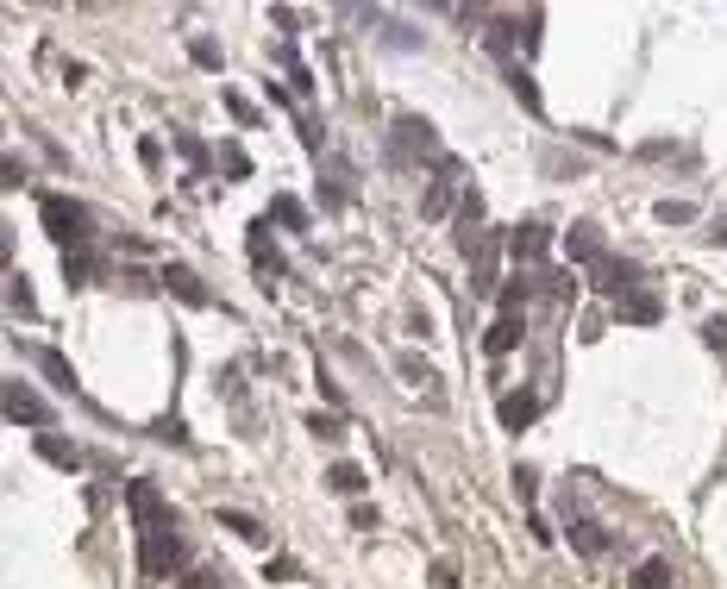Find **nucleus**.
Wrapping results in <instances>:
<instances>
[{"instance_id":"28","label":"nucleus","mask_w":727,"mask_h":589,"mask_svg":"<svg viewBox=\"0 0 727 589\" xmlns=\"http://www.w3.org/2000/svg\"><path fill=\"white\" fill-rule=\"evenodd\" d=\"M395 364H402V376H408V383H433V370H427V364H420V358H414V351H402V358H395Z\"/></svg>"},{"instance_id":"18","label":"nucleus","mask_w":727,"mask_h":589,"mask_svg":"<svg viewBox=\"0 0 727 589\" xmlns=\"http://www.w3.org/2000/svg\"><path fill=\"white\" fill-rule=\"evenodd\" d=\"M32 364H38L44 376H51V383H57V389H69V395H76V370H69V364H63V351H32Z\"/></svg>"},{"instance_id":"34","label":"nucleus","mask_w":727,"mask_h":589,"mask_svg":"<svg viewBox=\"0 0 727 589\" xmlns=\"http://www.w3.org/2000/svg\"><path fill=\"white\" fill-rule=\"evenodd\" d=\"M226 107H232V120H245V126L257 120V107H251V101H239V94H226Z\"/></svg>"},{"instance_id":"6","label":"nucleus","mask_w":727,"mask_h":589,"mask_svg":"<svg viewBox=\"0 0 727 589\" xmlns=\"http://www.w3.org/2000/svg\"><path fill=\"white\" fill-rule=\"evenodd\" d=\"M508 251H514V264H539V257L552 251V226H539V220H527V226H514V239H508Z\"/></svg>"},{"instance_id":"16","label":"nucleus","mask_w":727,"mask_h":589,"mask_svg":"<svg viewBox=\"0 0 727 589\" xmlns=\"http://www.w3.org/2000/svg\"><path fill=\"white\" fill-rule=\"evenodd\" d=\"M326 483H333V489H339V496H364V489H370V477H364V470H358V464H351V458H339L333 470H326Z\"/></svg>"},{"instance_id":"32","label":"nucleus","mask_w":727,"mask_h":589,"mask_svg":"<svg viewBox=\"0 0 727 589\" xmlns=\"http://www.w3.org/2000/svg\"><path fill=\"white\" fill-rule=\"evenodd\" d=\"M702 339H709V345H715V351H727V314H715V320H709V326H702Z\"/></svg>"},{"instance_id":"20","label":"nucleus","mask_w":727,"mask_h":589,"mask_svg":"<svg viewBox=\"0 0 727 589\" xmlns=\"http://www.w3.org/2000/svg\"><path fill=\"white\" fill-rule=\"evenodd\" d=\"M633 589H671V558H646L633 571Z\"/></svg>"},{"instance_id":"4","label":"nucleus","mask_w":727,"mask_h":589,"mask_svg":"<svg viewBox=\"0 0 727 589\" xmlns=\"http://www.w3.org/2000/svg\"><path fill=\"white\" fill-rule=\"evenodd\" d=\"M452 176H458V163L452 157H439V176L427 182V195H420V214H427V220H445V214H452Z\"/></svg>"},{"instance_id":"22","label":"nucleus","mask_w":727,"mask_h":589,"mask_svg":"<svg viewBox=\"0 0 727 589\" xmlns=\"http://www.w3.org/2000/svg\"><path fill=\"white\" fill-rule=\"evenodd\" d=\"M508 88H514V101H521L527 113H539V88H533V76H527L521 63H508Z\"/></svg>"},{"instance_id":"26","label":"nucleus","mask_w":727,"mask_h":589,"mask_svg":"<svg viewBox=\"0 0 727 589\" xmlns=\"http://www.w3.org/2000/svg\"><path fill=\"white\" fill-rule=\"evenodd\" d=\"M176 151H182V157H189V163H195V170H207V145H201V138H195V132H176Z\"/></svg>"},{"instance_id":"30","label":"nucleus","mask_w":727,"mask_h":589,"mask_svg":"<svg viewBox=\"0 0 727 589\" xmlns=\"http://www.w3.org/2000/svg\"><path fill=\"white\" fill-rule=\"evenodd\" d=\"M308 433H320V439H339L345 427H339V414H308Z\"/></svg>"},{"instance_id":"3","label":"nucleus","mask_w":727,"mask_h":589,"mask_svg":"<svg viewBox=\"0 0 727 589\" xmlns=\"http://www.w3.org/2000/svg\"><path fill=\"white\" fill-rule=\"evenodd\" d=\"M7 420L13 427H51V402H44V395L32 389V383H7Z\"/></svg>"},{"instance_id":"35","label":"nucleus","mask_w":727,"mask_h":589,"mask_svg":"<svg viewBox=\"0 0 727 589\" xmlns=\"http://www.w3.org/2000/svg\"><path fill=\"white\" fill-rule=\"evenodd\" d=\"M351 527L370 533V527H377V508H364V502H358V508H351Z\"/></svg>"},{"instance_id":"36","label":"nucleus","mask_w":727,"mask_h":589,"mask_svg":"<svg viewBox=\"0 0 727 589\" xmlns=\"http://www.w3.org/2000/svg\"><path fill=\"white\" fill-rule=\"evenodd\" d=\"M189 589H220V577L214 571H189Z\"/></svg>"},{"instance_id":"37","label":"nucleus","mask_w":727,"mask_h":589,"mask_svg":"<svg viewBox=\"0 0 727 589\" xmlns=\"http://www.w3.org/2000/svg\"><path fill=\"white\" fill-rule=\"evenodd\" d=\"M433 583H439V589H458V577H452V564H439V571H433Z\"/></svg>"},{"instance_id":"11","label":"nucleus","mask_w":727,"mask_h":589,"mask_svg":"<svg viewBox=\"0 0 727 589\" xmlns=\"http://www.w3.org/2000/svg\"><path fill=\"white\" fill-rule=\"evenodd\" d=\"M496 414H502V427H508V433H521V427H533L539 395H533V389H514V395H502V408H496Z\"/></svg>"},{"instance_id":"17","label":"nucleus","mask_w":727,"mask_h":589,"mask_svg":"<svg viewBox=\"0 0 727 589\" xmlns=\"http://www.w3.org/2000/svg\"><path fill=\"white\" fill-rule=\"evenodd\" d=\"M264 220H276V226H289V232H308V207H301L295 195H276Z\"/></svg>"},{"instance_id":"15","label":"nucleus","mask_w":727,"mask_h":589,"mask_svg":"<svg viewBox=\"0 0 727 589\" xmlns=\"http://www.w3.org/2000/svg\"><path fill=\"white\" fill-rule=\"evenodd\" d=\"M38 458L57 464V470H82V452L69 439H57V433H38Z\"/></svg>"},{"instance_id":"12","label":"nucleus","mask_w":727,"mask_h":589,"mask_svg":"<svg viewBox=\"0 0 727 589\" xmlns=\"http://www.w3.org/2000/svg\"><path fill=\"white\" fill-rule=\"evenodd\" d=\"M471 282H477V295L496 289V232H483L477 251H471Z\"/></svg>"},{"instance_id":"23","label":"nucleus","mask_w":727,"mask_h":589,"mask_svg":"<svg viewBox=\"0 0 727 589\" xmlns=\"http://www.w3.org/2000/svg\"><path fill=\"white\" fill-rule=\"evenodd\" d=\"M527 295H533V276L521 270V276H514L508 289H502V314H521V308H527Z\"/></svg>"},{"instance_id":"9","label":"nucleus","mask_w":727,"mask_h":589,"mask_svg":"<svg viewBox=\"0 0 727 589\" xmlns=\"http://www.w3.org/2000/svg\"><path fill=\"white\" fill-rule=\"evenodd\" d=\"M414 151H439V145H433V126H427V120H414V113H402V120H395V157L408 163Z\"/></svg>"},{"instance_id":"21","label":"nucleus","mask_w":727,"mask_h":589,"mask_svg":"<svg viewBox=\"0 0 727 589\" xmlns=\"http://www.w3.org/2000/svg\"><path fill=\"white\" fill-rule=\"evenodd\" d=\"M7 308H13L19 320H32V314H38V301H32V289H26V276H19V270L7 276Z\"/></svg>"},{"instance_id":"25","label":"nucleus","mask_w":727,"mask_h":589,"mask_svg":"<svg viewBox=\"0 0 727 589\" xmlns=\"http://www.w3.org/2000/svg\"><path fill=\"white\" fill-rule=\"evenodd\" d=\"M220 527H232L239 539H264V527H257L251 514H239V508H226V514H220Z\"/></svg>"},{"instance_id":"31","label":"nucleus","mask_w":727,"mask_h":589,"mask_svg":"<svg viewBox=\"0 0 727 589\" xmlns=\"http://www.w3.org/2000/svg\"><path fill=\"white\" fill-rule=\"evenodd\" d=\"M157 439L163 445H189V427H182V420H157Z\"/></svg>"},{"instance_id":"2","label":"nucleus","mask_w":727,"mask_h":589,"mask_svg":"<svg viewBox=\"0 0 727 589\" xmlns=\"http://www.w3.org/2000/svg\"><path fill=\"white\" fill-rule=\"evenodd\" d=\"M38 220H44V232H51L63 251H88V239H95V226H88V207H82V201H69V195H44V201H38Z\"/></svg>"},{"instance_id":"10","label":"nucleus","mask_w":727,"mask_h":589,"mask_svg":"<svg viewBox=\"0 0 727 589\" xmlns=\"http://www.w3.org/2000/svg\"><path fill=\"white\" fill-rule=\"evenodd\" d=\"M251 264L264 270V276H283V251H276V239H270V220H251Z\"/></svg>"},{"instance_id":"8","label":"nucleus","mask_w":727,"mask_h":589,"mask_svg":"<svg viewBox=\"0 0 727 589\" xmlns=\"http://www.w3.org/2000/svg\"><path fill=\"white\" fill-rule=\"evenodd\" d=\"M163 289H170L176 301H189V308H207V301H214V295L201 289V276H195L189 264H163Z\"/></svg>"},{"instance_id":"24","label":"nucleus","mask_w":727,"mask_h":589,"mask_svg":"<svg viewBox=\"0 0 727 589\" xmlns=\"http://www.w3.org/2000/svg\"><path fill=\"white\" fill-rule=\"evenodd\" d=\"M63 276L69 282H95V257H88V251H63Z\"/></svg>"},{"instance_id":"14","label":"nucleus","mask_w":727,"mask_h":589,"mask_svg":"<svg viewBox=\"0 0 727 589\" xmlns=\"http://www.w3.org/2000/svg\"><path fill=\"white\" fill-rule=\"evenodd\" d=\"M615 314H621V320H633V326H652V320H659V295L633 289V295H621V301H615Z\"/></svg>"},{"instance_id":"19","label":"nucleus","mask_w":727,"mask_h":589,"mask_svg":"<svg viewBox=\"0 0 727 589\" xmlns=\"http://www.w3.org/2000/svg\"><path fill=\"white\" fill-rule=\"evenodd\" d=\"M571 546H577L583 558H602V552H608V533H602L596 521H577V527H571Z\"/></svg>"},{"instance_id":"13","label":"nucleus","mask_w":727,"mask_h":589,"mask_svg":"<svg viewBox=\"0 0 727 589\" xmlns=\"http://www.w3.org/2000/svg\"><path fill=\"white\" fill-rule=\"evenodd\" d=\"M514 345H521V314H502L496 326H489V339H483V351H489V358H508Z\"/></svg>"},{"instance_id":"33","label":"nucleus","mask_w":727,"mask_h":589,"mask_svg":"<svg viewBox=\"0 0 727 589\" xmlns=\"http://www.w3.org/2000/svg\"><path fill=\"white\" fill-rule=\"evenodd\" d=\"M659 220H665V226H684L690 207H684V201H659Z\"/></svg>"},{"instance_id":"38","label":"nucleus","mask_w":727,"mask_h":589,"mask_svg":"<svg viewBox=\"0 0 727 589\" xmlns=\"http://www.w3.org/2000/svg\"><path fill=\"white\" fill-rule=\"evenodd\" d=\"M709 239H715V245H727V220H715V232H709Z\"/></svg>"},{"instance_id":"1","label":"nucleus","mask_w":727,"mask_h":589,"mask_svg":"<svg viewBox=\"0 0 727 589\" xmlns=\"http://www.w3.org/2000/svg\"><path fill=\"white\" fill-rule=\"evenodd\" d=\"M126 508H132V527H138V571L145 577H170L182 571V533H176V514L170 502L157 496V483H126Z\"/></svg>"},{"instance_id":"7","label":"nucleus","mask_w":727,"mask_h":589,"mask_svg":"<svg viewBox=\"0 0 727 589\" xmlns=\"http://www.w3.org/2000/svg\"><path fill=\"white\" fill-rule=\"evenodd\" d=\"M596 289L602 295H633V289H640V264H627V257H602V264H596Z\"/></svg>"},{"instance_id":"27","label":"nucleus","mask_w":727,"mask_h":589,"mask_svg":"<svg viewBox=\"0 0 727 589\" xmlns=\"http://www.w3.org/2000/svg\"><path fill=\"white\" fill-rule=\"evenodd\" d=\"M283 63H289V82H295V94H314V76H308V63H301L295 51H289Z\"/></svg>"},{"instance_id":"29","label":"nucleus","mask_w":727,"mask_h":589,"mask_svg":"<svg viewBox=\"0 0 727 589\" xmlns=\"http://www.w3.org/2000/svg\"><path fill=\"white\" fill-rule=\"evenodd\" d=\"M189 57H195L201 69H220V44H207V38H195V44H189Z\"/></svg>"},{"instance_id":"5","label":"nucleus","mask_w":727,"mask_h":589,"mask_svg":"<svg viewBox=\"0 0 727 589\" xmlns=\"http://www.w3.org/2000/svg\"><path fill=\"white\" fill-rule=\"evenodd\" d=\"M565 257H571V264H602V257H608V239H602V226H590V220H583V226H571L565 232Z\"/></svg>"}]
</instances>
